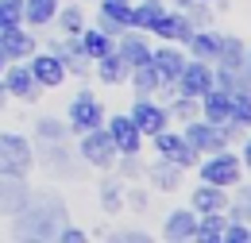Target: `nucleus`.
<instances>
[{
    "mask_svg": "<svg viewBox=\"0 0 251 243\" xmlns=\"http://www.w3.org/2000/svg\"><path fill=\"white\" fill-rule=\"evenodd\" d=\"M16 220V240H58L62 224H70L66 201L58 193H31L27 205L12 216Z\"/></svg>",
    "mask_w": 251,
    "mask_h": 243,
    "instance_id": "f257e3e1",
    "label": "nucleus"
},
{
    "mask_svg": "<svg viewBox=\"0 0 251 243\" xmlns=\"http://www.w3.org/2000/svg\"><path fill=\"white\" fill-rule=\"evenodd\" d=\"M205 162H197L201 166V182L209 185H220V189H232V185H240V174H244V162H240V154H232L228 147H220L213 154H201Z\"/></svg>",
    "mask_w": 251,
    "mask_h": 243,
    "instance_id": "f03ea898",
    "label": "nucleus"
},
{
    "mask_svg": "<svg viewBox=\"0 0 251 243\" xmlns=\"http://www.w3.org/2000/svg\"><path fill=\"white\" fill-rule=\"evenodd\" d=\"M35 166V147L27 135H20V131H0V170L4 174H20V178H27Z\"/></svg>",
    "mask_w": 251,
    "mask_h": 243,
    "instance_id": "7ed1b4c3",
    "label": "nucleus"
},
{
    "mask_svg": "<svg viewBox=\"0 0 251 243\" xmlns=\"http://www.w3.org/2000/svg\"><path fill=\"white\" fill-rule=\"evenodd\" d=\"M127 116H131V123L139 127L143 139H151V135H158L162 127H170V108L158 104L155 97H135V104H131Z\"/></svg>",
    "mask_w": 251,
    "mask_h": 243,
    "instance_id": "20e7f679",
    "label": "nucleus"
},
{
    "mask_svg": "<svg viewBox=\"0 0 251 243\" xmlns=\"http://www.w3.org/2000/svg\"><path fill=\"white\" fill-rule=\"evenodd\" d=\"M77 154H81V162H89V166H97V170H108V166L116 162V147H112V139H108L104 123L93 127V131H81Z\"/></svg>",
    "mask_w": 251,
    "mask_h": 243,
    "instance_id": "39448f33",
    "label": "nucleus"
},
{
    "mask_svg": "<svg viewBox=\"0 0 251 243\" xmlns=\"http://www.w3.org/2000/svg\"><path fill=\"white\" fill-rule=\"evenodd\" d=\"M155 139V154H162V158H170L178 170H189V166H197L201 162V154L189 147L186 139H182V131H170V127H162L158 135H151Z\"/></svg>",
    "mask_w": 251,
    "mask_h": 243,
    "instance_id": "423d86ee",
    "label": "nucleus"
},
{
    "mask_svg": "<svg viewBox=\"0 0 251 243\" xmlns=\"http://www.w3.org/2000/svg\"><path fill=\"white\" fill-rule=\"evenodd\" d=\"M66 123H70V131H93V127H100L104 123V104L97 100L93 93H77L74 100H70V116H66Z\"/></svg>",
    "mask_w": 251,
    "mask_h": 243,
    "instance_id": "0eeeda50",
    "label": "nucleus"
},
{
    "mask_svg": "<svg viewBox=\"0 0 251 243\" xmlns=\"http://www.w3.org/2000/svg\"><path fill=\"white\" fill-rule=\"evenodd\" d=\"M182 139H186L189 147L197 154H213V151H220V147H228V135L220 131L217 123H209V120H186V131H182Z\"/></svg>",
    "mask_w": 251,
    "mask_h": 243,
    "instance_id": "6e6552de",
    "label": "nucleus"
},
{
    "mask_svg": "<svg viewBox=\"0 0 251 243\" xmlns=\"http://www.w3.org/2000/svg\"><path fill=\"white\" fill-rule=\"evenodd\" d=\"M104 131H108V139H112L116 154H139V147H143L139 127H135V123H131V116H124V112L104 116Z\"/></svg>",
    "mask_w": 251,
    "mask_h": 243,
    "instance_id": "1a4fd4ad",
    "label": "nucleus"
},
{
    "mask_svg": "<svg viewBox=\"0 0 251 243\" xmlns=\"http://www.w3.org/2000/svg\"><path fill=\"white\" fill-rule=\"evenodd\" d=\"M193 31L197 27L189 24V16L182 8H166L155 24H151V35H155V39H166V43H189Z\"/></svg>",
    "mask_w": 251,
    "mask_h": 243,
    "instance_id": "9d476101",
    "label": "nucleus"
},
{
    "mask_svg": "<svg viewBox=\"0 0 251 243\" xmlns=\"http://www.w3.org/2000/svg\"><path fill=\"white\" fill-rule=\"evenodd\" d=\"M0 81H4L8 97H20V100H39V93H43V85L31 77V66H27L24 58L16 62V66H4Z\"/></svg>",
    "mask_w": 251,
    "mask_h": 243,
    "instance_id": "9b49d317",
    "label": "nucleus"
},
{
    "mask_svg": "<svg viewBox=\"0 0 251 243\" xmlns=\"http://www.w3.org/2000/svg\"><path fill=\"white\" fill-rule=\"evenodd\" d=\"M213 85V62H201V58H189L182 66V73H178V81H174V89L182 93V97H201V93Z\"/></svg>",
    "mask_w": 251,
    "mask_h": 243,
    "instance_id": "f8f14e48",
    "label": "nucleus"
},
{
    "mask_svg": "<svg viewBox=\"0 0 251 243\" xmlns=\"http://www.w3.org/2000/svg\"><path fill=\"white\" fill-rule=\"evenodd\" d=\"M112 50L120 54V62H124L127 70H139V66H147V62H151V47H147V39H143L135 27H124V31H120V35H116V43H112Z\"/></svg>",
    "mask_w": 251,
    "mask_h": 243,
    "instance_id": "ddd939ff",
    "label": "nucleus"
},
{
    "mask_svg": "<svg viewBox=\"0 0 251 243\" xmlns=\"http://www.w3.org/2000/svg\"><path fill=\"white\" fill-rule=\"evenodd\" d=\"M35 43L27 24H16V27H0V54L8 62H20V58H31L35 54Z\"/></svg>",
    "mask_w": 251,
    "mask_h": 243,
    "instance_id": "4468645a",
    "label": "nucleus"
},
{
    "mask_svg": "<svg viewBox=\"0 0 251 243\" xmlns=\"http://www.w3.org/2000/svg\"><path fill=\"white\" fill-rule=\"evenodd\" d=\"M31 189H27V178L20 174H4L0 170V216H16L24 205H27Z\"/></svg>",
    "mask_w": 251,
    "mask_h": 243,
    "instance_id": "2eb2a0df",
    "label": "nucleus"
},
{
    "mask_svg": "<svg viewBox=\"0 0 251 243\" xmlns=\"http://www.w3.org/2000/svg\"><path fill=\"white\" fill-rule=\"evenodd\" d=\"M50 54H54V58L66 66V73H77V77H85V73H89V58H85V50H81L77 35L50 39Z\"/></svg>",
    "mask_w": 251,
    "mask_h": 243,
    "instance_id": "dca6fc26",
    "label": "nucleus"
},
{
    "mask_svg": "<svg viewBox=\"0 0 251 243\" xmlns=\"http://www.w3.org/2000/svg\"><path fill=\"white\" fill-rule=\"evenodd\" d=\"M27 66H31V77L39 81V85H43V89H58V85L66 81V66L54 58L50 50H43V54H31V62H27Z\"/></svg>",
    "mask_w": 251,
    "mask_h": 243,
    "instance_id": "f3484780",
    "label": "nucleus"
},
{
    "mask_svg": "<svg viewBox=\"0 0 251 243\" xmlns=\"http://www.w3.org/2000/svg\"><path fill=\"white\" fill-rule=\"evenodd\" d=\"M151 66H155V73H158V81H162V85H174V81H178V73H182V66H186V54L170 43V47L151 50Z\"/></svg>",
    "mask_w": 251,
    "mask_h": 243,
    "instance_id": "a211bd4d",
    "label": "nucleus"
},
{
    "mask_svg": "<svg viewBox=\"0 0 251 243\" xmlns=\"http://www.w3.org/2000/svg\"><path fill=\"white\" fill-rule=\"evenodd\" d=\"M224 205H228V193L220 185H209V182H201L193 189V197H189V209L197 216L201 213H224Z\"/></svg>",
    "mask_w": 251,
    "mask_h": 243,
    "instance_id": "6ab92c4d",
    "label": "nucleus"
},
{
    "mask_svg": "<svg viewBox=\"0 0 251 243\" xmlns=\"http://www.w3.org/2000/svg\"><path fill=\"white\" fill-rule=\"evenodd\" d=\"M193 228H197V213L193 209H174L166 216V224H162V236L170 243H186V240H193Z\"/></svg>",
    "mask_w": 251,
    "mask_h": 243,
    "instance_id": "aec40b11",
    "label": "nucleus"
},
{
    "mask_svg": "<svg viewBox=\"0 0 251 243\" xmlns=\"http://www.w3.org/2000/svg\"><path fill=\"white\" fill-rule=\"evenodd\" d=\"M186 47H189V58H201V62H217V50H220V31L197 27V31H193V39H189Z\"/></svg>",
    "mask_w": 251,
    "mask_h": 243,
    "instance_id": "412c9836",
    "label": "nucleus"
},
{
    "mask_svg": "<svg viewBox=\"0 0 251 243\" xmlns=\"http://www.w3.org/2000/svg\"><path fill=\"white\" fill-rule=\"evenodd\" d=\"M58 8H62V0H24V24L47 27V24H54Z\"/></svg>",
    "mask_w": 251,
    "mask_h": 243,
    "instance_id": "4be33fe9",
    "label": "nucleus"
},
{
    "mask_svg": "<svg viewBox=\"0 0 251 243\" xmlns=\"http://www.w3.org/2000/svg\"><path fill=\"white\" fill-rule=\"evenodd\" d=\"M77 43H81L85 58L97 62L100 54H108V50H112V43H116V39H112V35H104L100 27H81V31H77Z\"/></svg>",
    "mask_w": 251,
    "mask_h": 243,
    "instance_id": "5701e85b",
    "label": "nucleus"
},
{
    "mask_svg": "<svg viewBox=\"0 0 251 243\" xmlns=\"http://www.w3.org/2000/svg\"><path fill=\"white\" fill-rule=\"evenodd\" d=\"M244 54H248L244 39H236V35H220V50H217V62H213V66L240 70V66H244Z\"/></svg>",
    "mask_w": 251,
    "mask_h": 243,
    "instance_id": "b1692460",
    "label": "nucleus"
},
{
    "mask_svg": "<svg viewBox=\"0 0 251 243\" xmlns=\"http://www.w3.org/2000/svg\"><path fill=\"white\" fill-rule=\"evenodd\" d=\"M224 224H228V216H224V213H201V216H197V228H193V240H197V243H220Z\"/></svg>",
    "mask_w": 251,
    "mask_h": 243,
    "instance_id": "393cba45",
    "label": "nucleus"
},
{
    "mask_svg": "<svg viewBox=\"0 0 251 243\" xmlns=\"http://www.w3.org/2000/svg\"><path fill=\"white\" fill-rule=\"evenodd\" d=\"M93 66H97V77H100L104 85H120V81L127 77V66L120 62V54H116V50H108V54H100V58H97Z\"/></svg>",
    "mask_w": 251,
    "mask_h": 243,
    "instance_id": "a878e982",
    "label": "nucleus"
},
{
    "mask_svg": "<svg viewBox=\"0 0 251 243\" xmlns=\"http://www.w3.org/2000/svg\"><path fill=\"white\" fill-rule=\"evenodd\" d=\"M147 174H151L155 189H162V193H174V189H178V174H182V170H178L170 158H162V154H158V162H155V166H147Z\"/></svg>",
    "mask_w": 251,
    "mask_h": 243,
    "instance_id": "bb28decb",
    "label": "nucleus"
},
{
    "mask_svg": "<svg viewBox=\"0 0 251 243\" xmlns=\"http://www.w3.org/2000/svg\"><path fill=\"white\" fill-rule=\"evenodd\" d=\"M162 12H166L162 0H139V4H131V27L135 31H151V24H155Z\"/></svg>",
    "mask_w": 251,
    "mask_h": 243,
    "instance_id": "cd10ccee",
    "label": "nucleus"
},
{
    "mask_svg": "<svg viewBox=\"0 0 251 243\" xmlns=\"http://www.w3.org/2000/svg\"><path fill=\"white\" fill-rule=\"evenodd\" d=\"M127 77H131V85H135V97H155L162 89V81H158L155 66L147 62V66H139V70H127Z\"/></svg>",
    "mask_w": 251,
    "mask_h": 243,
    "instance_id": "c85d7f7f",
    "label": "nucleus"
},
{
    "mask_svg": "<svg viewBox=\"0 0 251 243\" xmlns=\"http://www.w3.org/2000/svg\"><path fill=\"white\" fill-rule=\"evenodd\" d=\"M66 135H70V123L54 120V116H39L35 120V139L39 143H62Z\"/></svg>",
    "mask_w": 251,
    "mask_h": 243,
    "instance_id": "c756f323",
    "label": "nucleus"
},
{
    "mask_svg": "<svg viewBox=\"0 0 251 243\" xmlns=\"http://www.w3.org/2000/svg\"><path fill=\"white\" fill-rule=\"evenodd\" d=\"M97 4H100L97 12H104V16L116 20L120 27H131V4H135V0H97Z\"/></svg>",
    "mask_w": 251,
    "mask_h": 243,
    "instance_id": "7c9ffc66",
    "label": "nucleus"
},
{
    "mask_svg": "<svg viewBox=\"0 0 251 243\" xmlns=\"http://www.w3.org/2000/svg\"><path fill=\"white\" fill-rule=\"evenodd\" d=\"M100 209L104 213H120L124 209V185L116 182V178H108V182L100 185Z\"/></svg>",
    "mask_w": 251,
    "mask_h": 243,
    "instance_id": "2f4dec72",
    "label": "nucleus"
},
{
    "mask_svg": "<svg viewBox=\"0 0 251 243\" xmlns=\"http://www.w3.org/2000/svg\"><path fill=\"white\" fill-rule=\"evenodd\" d=\"M54 20L62 24V35H77V31L85 27V12H81V8H74V4H62Z\"/></svg>",
    "mask_w": 251,
    "mask_h": 243,
    "instance_id": "473e14b6",
    "label": "nucleus"
},
{
    "mask_svg": "<svg viewBox=\"0 0 251 243\" xmlns=\"http://www.w3.org/2000/svg\"><path fill=\"white\" fill-rule=\"evenodd\" d=\"M224 209H228V220H244V224H248L251 220V182L244 185V189L236 193V201H228Z\"/></svg>",
    "mask_w": 251,
    "mask_h": 243,
    "instance_id": "72a5a7b5",
    "label": "nucleus"
},
{
    "mask_svg": "<svg viewBox=\"0 0 251 243\" xmlns=\"http://www.w3.org/2000/svg\"><path fill=\"white\" fill-rule=\"evenodd\" d=\"M24 24V0H0V27Z\"/></svg>",
    "mask_w": 251,
    "mask_h": 243,
    "instance_id": "f704fd0d",
    "label": "nucleus"
},
{
    "mask_svg": "<svg viewBox=\"0 0 251 243\" xmlns=\"http://www.w3.org/2000/svg\"><path fill=\"white\" fill-rule=\"evenodd\" d=\"M220 243H251V228L244 224V220H228V224H224Z\"/></svg>",
    "mask_w": 251,
    "mask_h": 243,
    "instance_id": "c9c22d12",
    "label": "nucleus"
},
{
    "mask_svg": "<svg viewBox=\"0 0 251 243\" xmlns=\"http://www.w3.org/2000/svg\"><path fill=\"white\" fill-rule=\"evenodd\" d=\"M170 116L193 120V116H197V100H193V97H182V93H178V97H174V104H170Z\"/></svg>",
    "mask_w": 251,
    "mask_h": 243,
    "instance_id": "e433bc0d",
    "label": "nucleus"
},
{
    "mask_svg": "<svg viewBox=\"0 0 251 243\" xmlns=\"http://www.w3.org/2000/svg\"><path fill=\"white\" fill-rule=\"evenodd\" d=\"M182 12L189 16V24H193V27H205V24H209V8H205L201 0H193V4H189V8H182Z\"/></svg>",
    "mask_w": 251,
    "mask_h": 243,
    "instance_id": "4c0bfd02",
    "label": "nucleus"
},
{
    "mask_svg": "<svg viewBox=\"0 0 251 243\" xmlns=\"http://www.w3.org/2000/svg\"><path fill=\"white\" fill-rule=\"evenodd\" d=\"M120 170H124V178H143V174H147V166L139 162V154H124Z\"/></svg>",
    "mask_w": 251,
    "mask_h": 243,
    "instance_id": "58836bf2",
    "label": "nucleus"
},
{
    "mask_svg": "<svg viewBox=\"0 0 251 243\" xmlns=\"http://www.w3.org/2000/svg\"><path fill=\"white\" fill-rule=\"evenodd\" d=\"M112 240H116V243H147V232H131V228H120V232H112Z\"/></svg>",
    "mask_w": 251,
    "mask_h": 243,
    "instance_id": "ea45409f",
    "label": "nucleus"
},
{
    "mask_svg": "<svg viewBox=\"0 0 251 243\" xmlns=\"http://www.w3.org/2000/svg\"><path fill=\"white\" fill-rule=\"evenodd\" d=\"M58 240H62V243H85L89 236H85L81 228H70V224H62V232H58Z\"/></svg>",
    "mask_w": 251,
    "mask_h": 243,
    "instance_id": "a19ab883",
    "label": "nucleus"
},
{
    "mask_svg": "<svg viewBox=\"0 0 251 243\" xmlns=\"http://www.w3.org/2000/svg\"><path fill=\"white\" fill-rule=\"evenodd\" d=\"M97 27L104 31V35H112V39H116V35H120V24H116V20H108V16H104V12H97Z\"/></svg>",
    "mask_w": 251,
    "mask_h": 243,
    "instance_id": "79ce46f5",
    "label": "nucleus"
},
{
    "mask_svg": "<svg viewBox=\"0 0 251 243\" xmlns=\"http://www.w3.org/2000/svg\"><path fill=\"white\" fill-rule=\"evenodd\" d=\"M240 162H248V170H251V135L244 139V151H240Z\"/></svg>",
    "mask_w": 251,
    "mask_h": 243,
    "instance_id": "37998d69",
    "label": "nucleus"
},
{
    "mask_svg": "<svg viewBox=\"0 0 251 243\" xmlns=\"http://www.w3.org/2000/svg\"><path fill=\"white\" fill-rule=\"evenodd\" d=\"M244 70L251 73V47H248V54H244Z\"/></svg>",
    "mask_w": 251,
    "mask_h": 243,
    "instance_id": "c03bdc74",
    "label": "nucleus"
},
{
    "mask_svg": "<svg viewBox=\"0 0 251 243\" xmlns=\"http://www.w3.org/2000/svg\"><path fill=\"white\" fill-rule=\"evenodd\" d=\"M170 4H174V8H189L193 0H170Z\"/></svg>",
    "mask_w": 251,
    "mask_h": 243,
    "instance_id": "a18cd8bd",
    "label": "nucleus"
},
{
    "mask_svg": "<svg viewBox=\"0 0 251 243\" xmlns=\"http://www.w3.org/2000/svg\"><path fill=\"white\" fill-rule=\"evenodd\" d=\"M4 100H8V89H4V81H0V108H4Z\"/></svg>",
    "mask_w": 251,
    "mask_h": 243,
    "instance_id": "49530a36",
    "label": "nucleus"
},
{
    "mask_svg": "<svg viewBox=\"0 0 251 243\" xmlns=\"http://www.w3.org/2000/svg\"><path fill=\"white\" fill-rule=\"evenodd\" d=\"M4 66H8V58H4V54H0V73H4Z\"/></svg>",
    "mask_w": 251,
    "mask_h": 243,
    "instance_id": "de8ad7c7",
    "label": "nucleus"
},
{
    "mask_svg": "<svg viewBox=\"0 0 251 243\" xmlns=\"http://www.w3.org/2000/svg\"><path fill=\"white\" fill-rule=\"evenodd\" d=\"M201 4H217V0H201Z\"/></svg>",
    "mask_w": 251,
    "mask_h": 243,
    "instance_id": "09e8293b",
    "label": "nucleus"
}]
</instances>
